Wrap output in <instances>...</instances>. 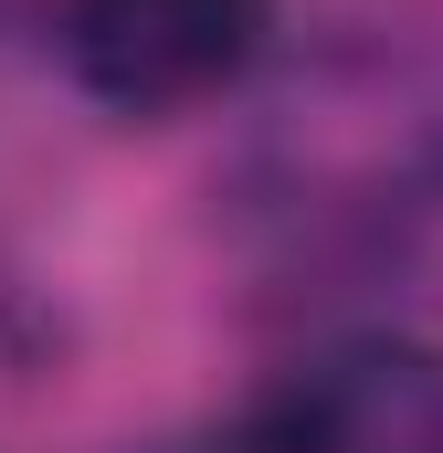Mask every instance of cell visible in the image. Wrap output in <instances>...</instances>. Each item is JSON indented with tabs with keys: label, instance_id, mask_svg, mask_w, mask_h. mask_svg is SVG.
Returning <instances> with one entry per match:
<instances>
[{
	"label": "cell",
	"instance_id": "cell-1",
	"mask_svg": "<svg viewBox=\"0 0 443 453\" xmlns=\"http://www.w3.org/2000/svg\"><path fill=\"white\" fill-rule=\"evenodd\" d=\"M275 0H53V64L85 106L127 127L222 106L264 64Z\"/></svg>",
	"mask_w": 443,
	"mask_h": 453
},
{
	"label": "cell",
	"instance_id": "cell-2",
	"mask_svg": "<svg viewBox=\"0 0 443 453\" xmlns=\"http://www.w3.org/2000/svg\"><path fill=\"white\" fill-rule=\"evenodd\" d=\"M243 443L253 453H443V348L412 327H338L275 369Z\"/></svg>",
	"mask_w": 443,
	"mask_h": 453
},
{
	"label": "cell",
	"instance_id": "cell-3",
	"mask_svg": "<svg viewBox=\"0 0 443 453\" xmlns=\"http://www.w3.org/2000/svg\"><path fill=\"white\" fill-rule=\"evenodd\" d=\"M159 453H253V443H243V433H232V443H159Z\"/></svg>",
	"mask_w": 443,
	"mask_h": 453
}]
</instances>
